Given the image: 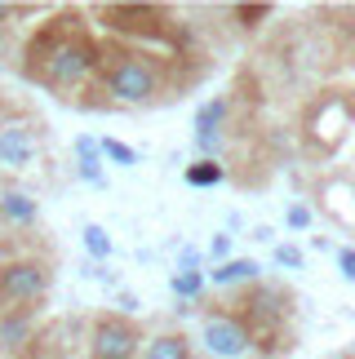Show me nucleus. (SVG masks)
I'll return each mask as SVG.
<instances>
[{
    "label": "nucleus",
    "instance_id": "f257e3e1",
    "mask_svg": "<svg viewBox=\"0 0 355 359\" xmlns=\"http://www.w3.org/2000/svg\"><path fill=\"white\" fill-rule=\"evenodd\" d=\"M93 67H98V45L76 22V13H58L22 45V76L58 93L62 102H72L89 85Z\"/></svg>",
    "mask_w": 355,
    "mask_h": 359
},
{
    "label": "nucleus",
    "instance_id": "f03ea898",
    "mask_svg": "<svg viewBox=\"0 0 355 359\" xmlns=\"http://www.w3.org/2000/svg\"><path fill=\"white\" fill-rule=\"evenodd\" d=\"M98 93H112L116 102H165L169 93H178L169 85V72L156 53L147 49H129V45H116V40H102L98 45Z\"/></svg>",
    "mask_w": 355,
    "mask_h": 359
},
{
    "label": "nucleus",
    "instance_id": "7ed1b4c3",
    "mask_svg": "<svg viewBox=\"0 0 355 359\" xmlns=\"http://www.w3.org/2000/svg\"><path fill=\"white\" fill-rule=\"evenodd\" d=\"M98 18L120 36H142V40H169L187 49V27L173 22L165 5H102Z\"/></svg>",
    "mask_w": 355,
    "mask_h": 359
},
{
    "label": "nucleus",
    "instance_id": "20e7f679",
    "mask_svg": "<svg viewBox=\"0 0 355 359\" xmlns=\"http://www.w3.org/2000/svg\"><path fill=\"white\" fill-rule=\"evenodd\" d=\"M53 288V266L45 257H18L0 266V315L40 306Z\"/></svg>",
    "mask_w": 355,
    "mask_h": 359
},
{
    "label": "nucleus",
    "instance_id": "39448f33",
    "mask_svg": "<svg viewBox=\"0 0 355 359\" xmlns=\"http://www.w3.org/2000/svg\"><path fill=\"white\" fill-rule=\"evenodd\" d=\"M142 328L125 315H93L89 324V355L93 359H138Z\"/></svg>",
    "mask_w": 355,
    "mask_h": 359
},
{
    "label": "nucleus",
    "instance_id": "423d86ee",
    "mask_svg": "<svg viewBox=\"0 0 355 359\" xmlns=\"http://www.w3.org/2000/svg\"><path fill=\"white\" fill-rule=\"evenodd\" d=\"M204 346H209L217 359H240V355H249V333L231 320V315H209L204 320Z\"/></svg>",
    "mask_w": 355,
    "mask_h": 359
},
{
    "label": "nucleus",
    "instance_id": "0eeeda50",
    "mask_svg": "<svg viewBox=\"0 0 355 359\" xmlns=\"http://www.w3.org/2000/svg\"><path fill=\"white\" fill-rule=\"evenodd\" d=\"M307 124H311V137L324 129V142H320V147L329 151V147L342 142V133H347V124H351V102H347V98H337V93H333V98H320Z\"/></svg>",
    "mask_w": 355,
    "mask_h": 359
},
{
    "label": "nucleus",
    "instance_id": "6e6552de",
    "mask_svg": "<svg viewBox=\"0 0 355 359\" xmlns=\"http://www.w3.org/2000/svg\"><path fill=\"white\" fill-rule=\"evenodd\" d=\"M227 111H231V98L217 93L196 111V147L204 151V160H213V151L222 147V124H227Z\"/></svg>",
    "mask_w": 355,
    "mask_h": 359
},
{
    "label": "nucleus",
    "instance_id": "1a4fd4ad",
    "mask_svg": "<svg viewBox=\"0 0 355 359\" xmlns=\"http://www.w3.org/2000/svg\"><path fill=\"white\" fill-rule=\"evenodd\" d=\"M40 133H32V124H0V164L5 169H27L36 160Z\"/></svg>",
    "mask_w": 355,
    "mask_h": 359
},
{
    "label": "nucleus",
    "instance_id": "9d476101",
    "mask_svg": "<svg viewBox=\"0 0 355 359\" xmlns=\"http://www.w3.org/2000/svg\"><path fill=\"white\" fill-rule=\"evenodd\" d=\"M32 320H36V306L5 311V315H0V346H5V351H22L27 341H32Z\"/></svg>",
    "mask_w": 355,
    "mask_h": 359
},
{
    "label": "nucleus",
    "instance_id": "9b49d317",
    "mask_svg": "<svg viewBox=\"0 0 355 359\" xmlns=\"http://www.w3.org/2000/svg\"><path fill=\"white\" fill-rule=\"evenodd\" d=\"M142 359H191V346L182 333H160L156 341H147Z\"/></svg>",
    "mask_w": 355,
    "mask_h": 359
},
{
    "label": "nucleus",
    "instance_id": "f8f14e48",
    "mask_svg": "<svg viewBox=\"0 0 355 359\" xmlns=\"http://www.w3.org/2000/svg\"><path fill=\"white\" fill-rule=\"evenodd\" d=\"M0 213H5L9 222L27 226V222H36V200L18 196V191H5V196H0Z\"/></svg>",
    "mask_w": 355,
    "mask_h": 359
},
{
    "label": "nucleus",
    "instance_id": "ddd939ff",
    "mask_svg": "<svg viewBox=\"0 0 355 359\" xmlns=\"http://www.w3.org/2000/svg\"><path fill=\"white\" fill-rule=\"evenodd\" d=\"M253 275H257V262L236 257V262H222V266L213 271V284H240V280H253Z\"/></svg>",
    "mask_w": 355,
    "mask_h": 359
},
{
    "label": "nucleus",
    "instance_id": "4468645a",
    "mask_svg": "<svg viewBox=\"0 0 355 359\" xmlns=\"http://www.w3.org/2000/svg\"><path fill=\"white\" fill-rule=\"evenodd\" d=\"M222 177H227V169L217 160H200V164H191V169H187V182L191 187H213V182H222Z\"/></svg>",
    "mask_w": 355,
    "mask_h": 359
},
{
    "label": "nucleus",
    "instance_id": "2eb2a0df",
    "mask_svg": "<svg viewBox=\"0 0 355 359\" xmlns=\"http://www.w3.org/2000/svg\"><path fill=\"white\" fill-rule=\"evenodd\" d=\"M80 236H85V248H89L93 257H112V236H107L98 222H89L85 231H80Z\"/></svg>",
    "mask_w": 355,
    "mask_h": 359
},
{
    "label": "nucleus",
    "instance_id": "dca6fc26",
    "mask_svg": "<svg viewBox=\"0 0 355 359\" xmlns=\"http://www.w3.org/2000/svg\"><path fill=\"white\" fill-rule=\"evenodd\" d=\"M98 151H102V156H112L116 164H138V156H133V147L116 142V137H102V142H98Z\"/></svg>",
    "mask_w": 355,
    "mask_h": 359
},
{
    "label": "nucleus",
    "instance_id": "f3484780",
    "mask_svg": "<svg viewBox=\"0 0 355 359\" xmlns=\"http://www.w3.org/2000/svg\"><path fill=\"white\" fill-rule=\"evenodd\" d=\"M200 284H204L200 271H178V275H173V293H178V297H196Z\"/></svg>",
    "mask_w": 355,
    "mask_h": 359
},
{
    "label": "nucleus",
    "instance_id": "a211bd4d",
    "mask_svg": "<svg viewBox=\"0 0 355 359\" xmlns=\"http://www.w3.org/2000/svg\"><path fill=\"white\" fill-rule=\"evenodd\" d=\"M267 13H271V5H236V18L244 27H257V18H267Z\"/></svg>",
    "mask_w": 355,
    "mask_h": 359
},
{
    "label": "nucleus",
    "instance_id": "6ab92c4d",
    "mask_svg": "<svg viewBox=\"0 0 355 359\" xmlns=\"http://www.w3.org/2000/svg\"><path fill=\"white\" fill-rule=\"evenodd\" d=\"M276 262H280V266H289V271H297V266H302V248L280 244V248H276Z\"/></svg>",
    "mask_w": 355,
    "mask_h": 359
},
{
    "label": "nucleus",
    "instance_id": "aec40b11",
    "mask_svg": "<svg viewBox=\"0 0 355 359\" xmlns=\"http://www.w3.org/2000/svg\"><path fill=\"white\" fill-rule=\"evenodd\" d=\"M337 271H342V280L355 284V248H337Z\"/></svg>",
    "mask_w": 355,
    "mask_h": 359
},
{
    "label": "nucleus",
    "instance_id": "412c9836",
    "mask_svg": "<svg viewBox=\"0 0 355 359\" xmlns=\"http://www.w3.org/2000/svg\"><path fill=\"white\" fill-rule=\"evenodd\" d=\"M289 226H293V231H307V226H311L307 204H293V209H289Z\"/></svg>",
    "mask_w": 355,
    "mask_h": 359
},
{
    "label": "nucleus",
    "instance_id": "4be33fe9",
    "mask_svg": "<svg viewBox=\"0 0 355 359\" xmlns=\"http://www.w3.org/2000/svg\"><path fill=\"white\" fill-rule=\"evenodd\" d=\"M227 248H231V240H227V236H213V244H209V257H213V262H222V257H227Z\"/></svg>",
    "mask_w": 355,
    "mask_h": 359
},
{
    "label": "nucleus",
    "instance_id": "5701e85b",
    "mask_svg": "<svg viewBox=\"0 0 355 359\" xmlns=\"http://www.w3.org/2000/svg\"><path fill=\"white\" fill-rule=\"evenodd\" d=\"M196 262H200V253H191V248H187V253H182V271H196Z\"/></svg>",
    "mask_w": 355,
    "mask_h": 359
},
{
    "label": "nucleus",
    "instance_id": "b1692460",
    "mask_svg": "<svg viewBox=\"0 0 355 359\" xmlns=\"http://www.w3.org/2000/svg\"><path fill=\"white\" fill-rule=\"evenodd\" d=\"M351 196H355V187H351Z\"/></svg>",
    "mask_w": 355,
    "mask_h": 359
}]
</instances>
